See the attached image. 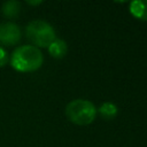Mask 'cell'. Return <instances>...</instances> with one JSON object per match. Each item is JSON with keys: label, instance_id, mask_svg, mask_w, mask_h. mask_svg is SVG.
Returning <instances> with one entry per match:
<instances>
[{"label": "cell", "instance_id": "6da1fadb", "mask_svg": "<svg viewBox=\"0 0 147 147\" xmlns=\"http://www.w3.org/2000/svg\"><path fill=\"white\" fill-rule=\"evenodd\" d=\"M44 62L40 49L32 45L20 46L14 49L10 56L11 67L21 72H30L39 69Z\"/></svg>", "mask_w": 147, "mask_h": 147}, {"label": "cell", "instance_id": "7a4b0ae2", "mask_svg": "<svg viewBox=\"0 0 147 147\" xmlns=\"http://www.w3.org/2000/svg\"><path fill=\"white\" fill-rule=\"evenodd\" d=\"M96 108L90 101L85 99H75L70 101L65 107L67 118L77 125H88L96 117Z\"/></svg>", "mask_w": 147, "mask_h": 147}, {"label": "cell", "instance_id": "3957f363", "mask_svg": "<svg viewBox=\"0 0 147 147\" xmlns=\"http://www.w3.org/2000/svg\"><path fill=\"white\" fill-rule=\"evenodd\" d=\"M25 34L26 38L38 47H48L56 38L53 26L41 20L30 22L25 28Z\"/></svg>", "mask_w": 147, "mask_h": 147}, {"label": "cell", "instance_id": "277c9868", "mask_svg": "<svg viewBox=\"0 0 147 147\" xmlns=\"http://www.w3.org/2000/svg\"><path fill=\"white\" fill-rule=\"evenodd\" d=\"M21 39L20 26L13 22H5L0 24V44L15 45Z\"/></svg>", "mask_w": 147, "mask_h": 147}, {"label": "cell", "instance_id": "5b68a950", "mask_svg": "<svg viewBox=\"0 0 147 147\" xmlns=\"http://www.w3.org/2000/svg\"><path fill=\"white\" fill-rule=\"evenodd\" d=\"M130 13L138 20L147 21V0H134L130 3Z\"/></svg>", "mask_w": 147, "mask_h": 147}, {"label": "cell", "instance_id": "8992f818", "mask_svg": "<svg viewBox=\"0 0 147 147\" xmlns=\"http://www.w3.org/2000/svg\"><path fill=\"white\" fill-rule=\"evenodd\" d=\"M48 52L49 54L55 57V59H62L65 56L67 52H68V46H67V42L62 39H59V38H55L51 45L48 46Z\"/></svg>", "mask_w": 147, "mask_h": 147}, {"label": "cell", "instance_id": "52a82bcc", "mask_svg": "<svg viewBox=\"0 0 147 147\" xmlns=\"http://www.w3.org/2000/svg\"><path fill=\"white\" fill-rule=\"evenodd\" d=\"M96 111H99L100 116L106 119V121H111L114 119L116 116H117V113H118V109H117V106L113 102H103L99 109H96Z\"/></svg>", "mask_w": 147, "mask_h": 147}, {"label": "cell", "instance_id": "ba28073f", "mask_svg": "<svg viewBox=\"0 0 147 147\" xmlns=\"http://www.w3.org/2000/svg\"><path fill=\"white\" fill-rule=\"evenodd\" d=\"M21 10V5L18 1H15V0H9V1H6L2 7H1V11L5 16L9 17V18H14L18 15Z\"/></svg>", "mask_w": 147, "mask_h": 147}, {"label": "cell", "instance_id": "9c48e42d", "mask_svg": "<svg viewBox=\"0 0 147 147\" xmlns=\"http://www.w3.org/2000/svg\"><path fill=\"white\" fill-rule=\"evenodd\" d=\"M7 62H8V54L5 51V48L0 47V67L6 65Z\"/></svg>", "mask_w": 147, "mask_h": 147}, {"label": "cell", "instance_id": "30bf717a", "mask_svg": "<svg viewBox=\"0 0 147 147\" xmlns=\"http://www.w3.org/2000/svg\"><path fill=\"white\" fill-rule=\"evenodd\" d=\"M42 1H28V3L29 5H39V3H41Z\"/></svg>", "mask_w": 147, "mask_h": 147}]
</instances>
